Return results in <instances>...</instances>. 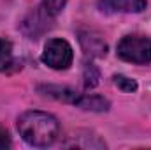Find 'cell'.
<instances>
[{
	"instance_id": "10",
	"label": "cell",
	"mask_w": 151,
	"mask_h": 150,
	"mask_svg": "<svg viewBox=\"0 0 151 150\" xmlns=\"http://www.w3.org/2000/svg\"><path fill=\"white\" fill-rule=\"evenodd\" d=\"M12 64V46L9 41L0 39V71H5Z\"/></svg>"
},
{
	"instance_id": "13",
	"label": "cell",
	"mask_w": 151,
	"mask_h": 150,
	"mask_svg": "<svg viewBox=\"0 0 151 150\" xmlns=\"http://www.w3.org/2000/svg\"><path fill=\"white\" fill-rule=\"evenodd\" d=\"M9 147H11V136H9V133L5 129L0 127V150L9 149Z\"/></svg>"
},
{
	"instance_id": "3",
	"label": "cell",
	"mask_w": 151,
	"mask_h": 150,
	"mask_svg": "<svg viewBox=\"0 0 151 150\" xmlns=\"http://www.w3.org/2000/svg\"><path fill=\"white\" fill-rule=\"evenodd\" d=\"M74 53L65 39H51L44 46L42 62L53 69H67L72 64Z\"/></svg>"
},
{
	"instance_id": "12",
	"label": "cell",
	"mask_w": 151,
	"mask_h": 150,
	"mask_svg": "<svg viewBox=\"0 0 151 150\" xmlns=\"http://www.w3.org/2000/svg\"><path fill=\"white\" fill-rule=\"evenodd\" d=\"M67 0H42V7L51 14V16H56L63 11Z\"/></svg>"
},
{
	"instance_id": "1",
	"label": "cell",
	"mask_w": 151,
	"mask_h": 150,
	"mask_svg": "<svg viewBox=\"0 0 151 150\" xmlns=\"http://www.w3.org/2000/svg\"><path fill=\"white\" fill-rule=\"evenodd\" d=\"M18 131L21 138L32 147H49L60 134L58 120L44 111H25L18 118Z\"/></svg>"
},
{
	"instance_id": "11",
	"label": "cell",
	"mask_w": 151,
	"mask_h": 150,
	"mask_svg": "<svg viewBox=\"0 0 151 150\" xmlns=\"http://www.w3.org/2000/svg\"><path fill=\"white\" fill-rule=\"evenodd\" d=\"M114 79V85L118 87V88H121L123 92H135L137 90V83L134 81V79H130V78H127V76H123V74H116L113 78Z\"/></svg>"
},
{
	"instance_id": "8",
	"label": "cell",
	"mask_w": 151,
	"mask_h": 150,
	"mask_svg": "<svg viewBox=\"0 0 151 150\" xmlns=\"http://www.w3.org/2000/svg\"><path fill=\"white\" fill-rule=\"evenodd\" d=\"M39 90L46 92V95H49V97H55V99H60V101H65V103H76L77 97H79L74 90L65 88V87H53V85H49V87H40Z\"/></svg>"
},
{
	"instance_id": "9",
	"label": "cell",
	"mask_w": 151,
	"mask_h": 150,
	"mask_svg": "<svg viewBox=\"0 0 151 150\" xmlns=\"http://www.w3.org/2000/svg\"><path fill=\"white\" fill-rule=\"evenodd\" d=\"M83 78H84V87H86V88L97 87V85H99V79H100V71H99V67L93 66V64H86V66H84Z\"/></svg>"
},
{
	"instance_id": "7",
	"label": "cell",
	"mask_w": 151,
	"mask_h": 150,
	"mask_svg": "<svg viewBox=\"0 0 151 150\" xmlns=\"http://www.w3.org/2000/svg\"><path fill=\"white\" fill-rule=\"evenodd\" d=\"M74 104L88 111H107L109 110V101H106L100 95H79Z\"/></svg>"
},
{
	"instance_id": "4",
	"label": "cell",
	"mask_w": 151,
	"mask_h": 150,
	"mask_svg": "<svg viewBox=\"0 0 151 150\" xmlns=\"http://www.w3.org/2000/svg\"><path fill=\"white\" fill-rule=\"evenodd\" d=\"M51 14L44 9V7H39L34 9L21 23V28L23 32L32 39H37L40 34H44L47 28H51Z\"/></svg>"
},
{
	"instance_id": "5",
	"label": "cell",
	"mask_w": 151,
	"mask_h": 150,
	"mask_svg": "<svg viewBox=\"0 0 151 150\" xmlns=\"http://www.w3.org/2000/svg\"><path fill=\"white\" fill-rule=\"evenodd\" d=\"M79 42H81L83 51L90 57H106L107 53V44L104 37L91 28L79 30Z\"/></svg>"
},
{
	"instance_id": "2",
	"label": "cell",
	"mask_w": 151,
	"mask_h": 150,
	"mask_svg": "<svg viewBox=\"0 0 151 150\" xmlns=\"http://www.w3.org/2000/svg\"><path fill=\"white\" fill-rule=\"evenodd\" d=\"M118 57L132 64H151V39L127 36L118 44Z\"/></svg>"
},
{
	"instance_id": "6",
	"label": "cell",
	"mask_w": 151,
	"mask_h": 150,
	"mask_svg": "<svg viewBox=\"0 0 151 150\" xmlns=\"http://www.w3.org/2000/svg\"><path fill=\"white\" fill-rule=\"evenodd\" d=\"M100 11L113 12H141L146 9V0H99Z\"/></svg>"
}]
</instances>
